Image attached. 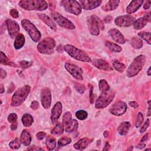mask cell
Returning a JSON list of instances; mask_svg holds the SVG:
<instances>
[{
    "mask_svg": "<svg viewBox=\"0 0 151 151\" xmlns=\"http://www.w3.org/2000/svg\"><path fill=\"white\" fill-rule=\"evenodd\" d=\"M41 101L42 107L48 109L51 104V93L48 88H44L41 91Z\"/></svg>",
    "mask_w": 151,
    "mask_h": 151,
    "instance_id": "2e32d148",
    "label": "cell"
},
{
    "mask_svg": "<svg viewBox=\"0 0 151 151\" xmlns=\"http://www.w3.org/2000/svg\"><path fill=\"white\" fill-rule=\"evenodd\" d=\"M76 117L81 120H85L87 118L88 116V114L87 112L85 110H78L76 112Z\"/></svg>",
    "mask_w": 151,
    "mask_h": 151,
    "instance_id": "f35d334b",
    "label": "cell"
},
{
    "mask_svg": "<svg viewBox=\"0 0 151 151\" xmlns=\"http://www.w3.org/2000/svg\"><path fill=\"white\" fill-rule=\"evenodd\" d=\"M60 4L67 12L75 15H78L81 12V6L77 1L64 0L60 2Z\"/></svg>",
    "mask_w": 151,
    "mask_h": 151,
    "instance_id": "30bf717a",
    "label": "cell"
},
{
    "mask_svg": "<svg viewBox=\"0 0 151 151\" xmlns=\"http://www.w3.org/2000/svg\"><path fill=\"white\" fill-rule=\"evenodd\" d=\"M149 124H150L149 119H147L146 120V122H145V123L143 124V125L140 127V133H143V132H145V131L146 130V129H147V127H149Z\"/></svg>",
    "mask_w": 151,
    "mask_h": 151,
    "instance_id": "ee69618b",
    "label": "cell"
},
{
    "mask_svg": "<svg viewBox=\"0 0 151 151\" xmlns=\"http://www.w3.org/2000/svg\"><path fill=\"white\" fill-rule=\"evenodd\" d=\"M21 142L19 139L15 138L9 143V146L12 149H18L21 146Z\"/></svg>",
    "mask_w": 151,
    "mask_h": 151,
    "instance_id": "ab89813d",
    "label": "cell"
},
{
    "mask_svg": "<svg viewBox=\"0 0 151 151\" xmlns=\"http://www.w3.org/2000/svg\"><path fill=\"white\" fill-rule=\"evenodd\" d=\"M75 88L76 90L79 93H83L85 91V87L83 85H77L75 86Z\"/></svg>",
    "mask_w": 151,
    "mask_h": 151,
    "instance_id": "bcb514c9",
    "label": "cell"
},
{
    "mask_svg": "<svg viewBox=\"0 0 151 151\" xmlns=\"http://www.w3.org/2000/svg\"><path fill=\"white\" fill-rule=\"evenodd\" d=\"M11 16L14 18H17L19 17V13L16 9H11L9 11Z\"/></svg>",
    "mask_w": 151,
    "mask_h": 151,
    "instance_id": "f6af8a7d",
    "label": "cell"
},
{
    "mask_svg": "<svg viewBox=\"0 0 151 151\" xmlns=\"http://www.w3.org/2000/svg\"><path fill=\"white\" fill-rule=\"evenodd\" d=\"M131 45L135 49H139L143 46V41L140 38L133 37L130 41Z\"/></svg>",
    "mask_w": 151,
    "mask_h": 151,
    "instance_id": "d6a6232c",
    "label": "cell"
},
{
    "mask_svg": "<svg viewBox=\"0 0 151 151\" xmlns=\"http://www.w3.org/2000/svg\"><path fill=\"white\" fill-rule=\"evenodd\" d=\"M62 113V104L60 101H57L53 106L51 113V120L53 124L57 122Z\"/></svg>",
    "mask_w": 151,
    "mask_h": 151,
    "instance_id": "e0dca14e",
    "label": "cell"
},
{
    "mask_svg": "<svg viewBox=\"0 0 151 151\" xmlns=\"http://www.w3.org/2000/svg\"><path fill=\"white\" fill-rule=\"evenodd\" d=\"M1 63L4 65H9L14 67H18L17 64L9 60L2 51H1Z\"/></svg>",
    "mask_w": 151,
    "mask_h": 151,
    "instance_id": "f1b7e54d",
    "label": "cell"
},
{
    "mask_svg": "<svg viewBox=\"0 0 151 151\" xmlns=\"http://www.w3.org/2000/svg\"><path fill=\"white\" fill-rule=\"evenodd\" d=\"M150 4H151V1L149 0V1H147L145 2V3L143 5V8L145 9H149L150 6Z\"/></svg>",
    "mask_w": 151,
    "mask_h": 151,
    "instance_id": "f907efd6",
    "label": "cell"
},
{
    "mask_svg": "<svg viewBox=\"0 0 151 151\" xmlns=\"http://www.w3.org/2000/svg\"><path fill=\"white\" fill-rule=\"evenodd\" d=\"M127 110V104L122 101L116 102L110 109V112L113 115L119 116L123 114Z\"/></svg>",
    "mask_w": 151,
    "mask_h": 151,
    "instance_id": "9a60e30c",
    "label": "cell"
},
{
    "mask_svg": "<svg viewBox=\"0 0 151 151\" xmlns=\"http://www.w3.org/2000/svg\"><path fill=\"white\" fill-rule=\"evenodd\" d=\"M46 136V133L44 132H40L38 133H37L36 134V137L37 138V139L41 140H42Z\"/></svg>",
    "mask_w": 151,
    "mask_h": 151,
    "instance_id": "7dc6e473",
    "label": "cell"
},
{
    "mask_svg": "<svg viewBox=\"0 0 151 151\" xmlns=\"http://www.w3.org/2000/svg\"><path fill=\"white\" fill-rule=\"evenodd\" d=\"M21 121L22 123V124L25 127H29L32 125V124L34 122V119L32 116L28 114V113H25L24 114L21 119Z\"/></svg>",
    "mask_w": 151,
    "mask_h": 151,
    "instance_id": "f546056e",
    "label": "cell"
},
{
    "mask_svg": "<svg viewBox=\"0 0 151 151\" xmlns=\"http://www.w3.org/2000/svg\"><path fill=\"white\" fill-rule=\"evenodd\" d=\"M64 126L63 123H58L55 125L54 129L51 130V134L54 135L61 134L64 132Z\"/></svg>",
    "mask_w": 151,
    "mask_h": 151,
    "instance_id": "e575fe53",
    "label": "cell"
},
{
    "mask_svg": "<svg viewBox=\"0 0 151 151\" xmlns=\"http://www.w3.org/2000/svg\"><path fill=\"white\" fill-rule=\"evenodd\" d=\"M115 96L113 91H107L102 92L96 100L95 107L97 109H101L106 107L113 100Z\"/></svg>",
    "mask_w": 151,
    "mask_h": 151,
    "instance_id": "52a82bcc",
    "label": "cell"
},
{
    "mask_svg": "<svg viewBox=\"0 0 151 151\" xmlns=\"http://www.w3.org/2000/svg\"><path fill=\"white\" fill-rule=\"evenodd\" d=\"M93 139L87 137H83L80 139L77 143L74 145V148L77 150H83L86 148L88 145L91 142Z\"/></svg>",
    "mask_w": 151,
    "mask_h": 151,
    "instance_id": "603a6c76",
    "label": "cell"
},
{
    "mask_svg": "<svg viewBox=\"0 0 151 151\" xmlns=\"http://www.w3.org/2000/svg\"><path fill=\"white\" fill-rule=\"evenodd\" d=\"M130 126V124L129 122H123L121 123L117 128L118 133L122 136L126 135L129 132Z\"/></svg>",
    "mask_w": 151,
    "mask_h": 151,
    "instance_id": "4316f807",
    "label": "cell"
},
{
    "mask_svg": "<svg viewBox=\"0 0 151 151\" xmlns=\"http://www.w3.org/2000/svg\"><path fill=\"white\" fill-rule=\"evenodd\" d=\"M108 135H109V133H108V132H107V131H105V132H104V133H103V136H104V137L105 138H107V137H108Z\"/></svg>",
    "mask_w": 151,
    "mask_h": 151,
    "instance_id": "91938a15",
    "label": "cell"
},
{
    "mask_svg": "<svg viewBox=\"0 0 151 151\" xmlns=\"http://www.w3.org/2000/svg\"><path fill=\"white\" fill-rule=\"evenodd\" d=\"M25 44V37L23 34H19L15 39L14 47L16 50L21 48Z\"/></svg>",
    "mask_w": 151,
    "mask_h": 151,
    "instance_id": "83f0119b",
    "label": "cell"
},
{
    "mask_svg": "<svg viewBox=\"0 0 151 151\" xmlns=\"http://www.w3.org/2000/svg\"><path fill=\"white\" fill-rule=\"evenodd\" d=\"M31 108L33 110H36L39 107V103L38 101H33L31 104V106H30Z\"/></svg>",
    "mask_w": 151,
    "mask_h": 151,
    "instance_id": "c3c4849f",
    "label": "cell"
},
{
    "mask_svg": "<svg viewBox=\"0 0 151 151\" xmlns=\"http://www.w3.org/2000/svg\"><path fill=\"white\" fill-rule=\"evenodd\" d=\"M71 117L72 114L70 111L65 112L63 117V124L67 133L74 132L78 128V122Z\"/></svg>",
    "mask_w": 151,
    "mask_h": 151,
    "instance_id": "9c48e42d",
    "label": "cell"
},
{
    "mask_svg": "<svg viewBox=\"0 0 151 151\" xmlns=\"http://www.w3.org/2000/svg\"><path fill=\"white\" fill-rule=\"evenodd\" d=\"M99 90L102 92H106L110 90V86L107 82L104 80H100L99 83Z\"/></svg>",
    "mask_w": 151,
    "mask_h": 151,
    "instance_id": "d590c367",
    "label": "cell"
},
{
    "mask_svg": "<svg viewBox=\"0 0 151 151\" xmlns=\"http://www.w3.org/2000/svg\"><path fill=\"white\" fill-rule=\"evenodd\" d=\"M108 33L113 38V40L116 42L121 44L125 43L126 40L123 35L118 29L116 28H112L109 31Z\"/></svg>",
    "mask_w": 151,
    "mask_h": 151,
    "instance_id": "ffe728a7",
    "label": "cell"
},
{
    "mask_svg": "<svg viewBox=\"0 0 151 151\" xmlns=\"http://www.w3.org/2000/svg\"><path fill=\"white\" fill-rule=\"evenodd\" d=\"M81 8L85 10H92L99 7L102 3L101 0H81L80 1Z\"/></svg>",
    "mask_w": 151,
    "mask_h": 151,
    "instance_id": "ac0fdd59",
    "label": "cell"
},
{
    "mask_svg": "<svg viewBox=\"0 0 151 151\" xmlns=\"http://www.w3.org/2000/svg\"><path fill=\"white\" fill-rule=\"evenodd\" d=\"M135 21V18L130 15H124L116 17L114 23L116 25L121 27H127L132 25Z\"/></svg>",
    "mask_w": 151,
    "mask_h": 151,
    "instance_id": "4fadbf2b",
    "label": "cell"
},
{
    "mask_svg": "<svg viewBox=\"0 0 151 151\" xmlns=\"http://www.w3.org/2000/svg\"><path fill=\"white\" fill-rule=\"evenodd\" d=\"M33 64V62L31 61H21L19 62V65L24 69H26L28 68L29 67H30Z\"/></svg>",
    "mask_w": 151,
    "mask_h": 151,
    "instance_id": "60d3db41",
    "label": "cell"
},
{
    "mask_svg": "<svg viewBox=\"0 0 151 151\" xmlns=\"http://www.w3.org/2000/svg\"><path fill=\"white\" fill-rule=\"evenodd\" d=\"M6 77V72L1 68V79L5 78Z\"/></svg>",
    "mask_w": 151,
    "mask_h": 151,
    "instance_id": "f5cc1de1",
    "label": "cell"
},
{
    "mask_svg": "<svg viewBox=\"0 0 151 151\" xmlns=\"http://www.w3.org/2000/svg\"><path fill=\"white\" fill-rule=\"evenodd\" d=\"M51 16L53 20L61 27L69 29H73L75 28V25L70 20L63 17L58 12H53L51 14Z\"/></svg>",
    "mask_w": 151,
    "mask_h": 151,
    "instance_id": "8fae6325",
    "label": "cell"
},
{
    "mask_svg": "<svg viewBox=\"0 0 151 151\" xmlns=\"http://www.w3.org/2000/svg\"><path fill=\"white\" fill-rule=\"evenodd\" d=\"M146 61V57L145 55L141 54L137 56L129 66L126 75L128 77H133L136 76L143 68Z\"/></svg>",
    "mask_w": 151,
    "mask_h": 151,
    "instance_id": "3957f363",
    "label": "cell"
},
{
    "mask_svg": "<svg viewBox=\"0 0 151 151\" xmlns=\"http://www.w3.org/2000/svg\"><path fill=\"white\" fill-rule=\"evenodd\" d=\"M150 67H149V68H148V70H147V75L148 76H150V74H151V73H150Z\"/></svg>",
    "mask_w": 151,
    "mask_h": 151,
    "instance_id": "6125c7cd",
    "label": "cell"
},
{
    "mask_svg": "<svg viewBox=\"0 0 151 151\" xmlns=\"http://www.w3.org/2000/svg\"><path fill=\"white\" fill-rule=\"evenodd\" d=\"M38 16L39 18L47 25L50 27L53 30H56L57 29V25L54 22V21L47 15L45 14H41L39 13L38 14Z\"/></svg>",
    "mask_w": 151,
    "mask_h": 151,
    "instance_id": "cb8c5ba5",
    "label": "cell"
},
{
    "mask_svg": "<svg viewBox=\"0 0 151 151\" xmlns=\"http://www.w3.org/2000/svg\"><path fill=\"white\" fill-rule=\"evenodd\" d=\"M120 1H109L104 6H102V9L105 11H110L116 9L119 5Z\"/></svg>",
    "mask_w": 151,
    "mask_h": 151,
    "instance_id": "484cf974",
    "label": "cell"
},
{
    "mask_svg": "<svg viewBox=\"0 0 151 151\" xmlns=\"http://www.w3.org/2000/svg\"><path fill=\"white\" fill-rule=\"evenodd\" d=\"M143 122V114H142V113L139 112V113H138V114H137V121H136V124H135L136 127H137V128L139 127L142 125Z\"/></svg>",
    "mask_w": 151,
    "mask_h": 151,
    "instance_id": "b9f144b4",
    "label": "cell"
},
{
    "mask_svg": "<svg viewBox=\"0 0 151 151\" xmlns=\"http://www.w3.org/2000/svg\"><path fill=\"white\" fill-rule=\"evenodd\" d=\"M19 6L27 11H44L48 8V4L44 0H22Z\"/></svg>",
    "mask_w": 151,
    "mask_h": 151,
    "instance_id": "6da1fadb",
    "label": "cell"
},
{
    "mask_svg": "<svg viewBox=\"0 0 151 151\" xmlns=\"http://www.w3.org/2000/svg\"><path fill=\"white\" fill-rule=\"evenodd\" d=\"M113 68L118 72L120 73H122L124 71L125 68H126V65L125 64H124L122 63L119 62L118 60H115L113 61Z\"/></svg>",
    "mask_w": 151,
    "mask_h": 151,
    "instance_id": "836d02e7",
    "label": "cell"
},
{
    "mask_svg": "<svg viewBox=\"0 0 151 151\" xmlns=\"http://www.w3.org/2000/svg\"><path fill=\"white\" fill-rule=\"evenodd\" d=\"M88 27L90 34L93 35H98L100 29L104 28L103 21L96 15H93L88 20Z\"/></svg>",
    "mask_w": 151,
    "mask_h": 151,
    "instance_id": "ba28073f",
    "label": "cell"
},
{
    "mask_svg": "<svg viewBox=\"0 0 151 151\" xmlns=\"http://www.w3.org/2000/svg\"><path fill=\"white\" fill-rule=\"evenodd\" d=\"M90 101L91 104L93 103V87L92 86H90Z\"/></svg>",
    "mask_w": 151,
    "mask_h": 151,
    "instance_id": "816d5d0a",
    "label": "cell"
},
{
    "mask_svg": "<svg viewBox=\"0 0 151 151\" xmlns=\"http://www.w3.org/2000/svg\"><path fill=\"white\" fill-rule=\"evenodd\" d=\"M71 139L70 137H63L58 139L57 144H58V146L61 147V146H64L70 144L71 143Z\"/></svg>",
    "mask_w": 151,
    "mask_h": 151,
    "instance_id": "74e56055",
    "label": "cell"
},
{
    "mask_svg": "<svg viewBox=\"0 0 151 151\" xmlns=\"http://www.w3.org/2000/svg\"><path fill=\"white\" fill-rule=\"evenodd\" d=\"M129 105L131 107H132V108H133V109H137V108L139 107V104H138L137 102L134 101H129Z\"/></svg>",
    "mask_w": 151,
    "mask_h": 151,
    "instance_id": "681fc988",
    "label": "cell"
},
{
    "mask_svg": "<svg viewBox=\"0 0 151 151\" xmlns=\"http://www.w3.org/2000/svg\"><path fill=\"white\" fill-rule=\"evenodd\" d=\"M64 67L74 78L78 80H83V70L80 67L73 64L65 63Z\"/></svg>",
    "mask_w": 151,
    "mask_h": 151,
    "instance_id": "7c38bea8",
    "label": "cell"
},
{
    "mask_svg": "<svg viewBox=\"0 0 151 151\" xmlns=\"http://www.w3.org/2000/svg\"><path fill=\"white\" fill-rule=\"evenodd\" d=\"M5 91V88H4V86L2 84H1V88H0V93L2 94Z\"/></svg>",
    "mask_w": 151,
    "mask_h": 151,
    "instance_id": "680465c9",
    "label": "cell"
},
{
    "mask_svg": "<svg viewBox=\"0 0 151 151\" xmlns=\"http://www.w3.org/2000/svg\"><path fill=\"white\" fill-rule=\"evenodd\" d=\"M55 41L51 37H47L37 45V50L41 54H51L54 52Z\"/></svg>",
    "mask_w": 151,
    "mask_h": 151,
    "instance_id": "8992f818",
    "label": "cell"
},
{
    "mask_svg": "<svg viewBox=\"0 0 151 151\" xmlns=\"http://www.w3.org/2000/svg\"><path fill=\"white\" fill-rule=\"evenodd\" d=\"M150 13L146 14L143 17L138 18L137 20H135L133 23V27L135 29H140L145 27L148 22L150 21Z\"/></svg>",
    "mask_w": 151,
    "mask_h": 151,
    "instance_id": "d6986e66",
    "label": "cell"
},
{
    "mask_svg": "<svg viewBox=\"0 0 151 151\" xmlns=\"http://www.w3.org/2000/svg\"><path fill=\"white\" fill-rule=\"evenodd\" d=\"M148 103V105H149V107H148V111H147V116H150V100H148L147 101Z\"/></svg>",
    "mask_w": 151,
    "mask_h": 151,
    "instance_id": "9f6ffc18",
    "label": "cell"
},
{
    "mask_svg": "<svg viewBox=\"0 0 151 151\" xmlns=\"http://www.w3.org/2000/svg\"><path fill=\"white\" fill-rule=\"evenodd\" d=\"M20 141L24 146L29 145L31 142V136L28 131L27 130H22L20 136Z\"/></svg>",
    "mask_w": 151,
    "mask_h": 151,
    "instance_id": "d4e9b609",
    "label": "cell"
},
{
    "mask_svg": "<svg viewBox=\"0 0 151 151\" xmlns=\"http://www.w3.org/2000/svg\"><path fill=\"white\" fill-rule=\"evenodd\" d=\"M64 50L70 56L76 60L86 63L91 62V58L87 53L74 45L67 44L64 45Z\"/></svg>",
    "mask_w": 151,
    "mask_h": 151,
    "instance_id": "7a4b0ae2",
    "label": "cell"
},
{
    "mask_svg": "<svg viewBox=\"0 0 151 151\" xmlns=\"http://www.w3.org/2000/svg\"><path fill=\"white\" fill-rule=\"evenodd\" d=\"M45 145H46V146H47V148L48 150H52L54 149L56 146L55 139L52 137L48 136L47 138Z\"/></svg>",
    "mask_w": 151,
    "mask_h": 151,
    "instance_id": "1f68e13d",
    "label": "cell"
},
{
    "mask_svg": "<svg viewBox=\"0 0 151 151\" xmlns=\"http://www.w3.org/2000/svg\"><path fill=\"white\" fill-rule=\"evenodd\" d=\"M105 45L112 52H119L122 50V48L120 45L111 42L106 41L105 43Z\"/></svg>",
    "mask_w": 151,
    "mask_h": 151,
    "instance_id": "4dcf8cb0",
    "label": "cell"
},
{
    "mask_svg": "<svg viewBox=\"0 0 151 151\" xmlns=\"http://www.w3.org/2000/svg\"><path fill=\"white\" fill-rule=\"evenodd\" d=\"M145 146H146V145L145 143H143L142 142H141L140 144H139L136 146V148L139 149H142L144 148L145 147Z\"/></svg>",
    "mask_w": 151,
    "mask_h": 151,
    "instance_id": "db71d44e",
    "label": "cell"
},
{
    "mask_svg": "<svg viewBox=\"0 0 151 151\" xmlns=\"http://www.w3.org/2000/svg\"><path fill=\"white\" fill-rule=\"evenodd\" d=\"M21 25L28 32L32 41L37 42L40 40L41 38V33L31 21L27 19H24L21 21Z\"/></svg>",
    "mask_w": 151,
    "mask_h": 151,
    "instance_id": "5b68a950",
    "label": "cell"
},
{
    "mask_svg": "<svg viewBox=\"0 0 151 151\" xmlns=\"http://www.w3.org/2000/svg\"><path fill=\"white\" fill-rule=\"evenodd\" d=\"M138 35L143 39L145 41L147 42V44H151V35H150V32H140L138 33Z\"/></svg>",
    "mask_w": 151,
    "mask_h": 151,
    "instance_id": "8d00e7d4",
    "label": "cell"
},
{
    "mask_svg": "<svg viewBox=\"0 0 151 151\" xmlns=\"http://www.w3.org/2000/svg\"><path fill=\"white\" fill-rule=\"evenodd\" d=\"M147 139H148V133H146V134H145L142 137V138L141 140H140V142H143L146 141Z\"/></svg>",
    "mask_w": 151,
    "mask_h": 151,
    "instance_id": "11a10c76",
    "label": "cell"
},
{
    "mask_svg": "<svg viewBox=\"0 0 151 151\" xmlns=\"http://www.w3.org/2000/svg\"><path fill=\"white\" fill-rule=\"evenodd\" d=\"M107 147V150H109V144L108 143H106V145H105V147L103 149V150H104Z\"/></svg>",
    "mask_w": 151,
    "mask_h": 151,
    "instance_id": "94428289",
    "label": "cell"
},
{
    "mask_svg": "<svg viewBox=\"0 0 151 151\" xmlns=\"http://www.w3.org/2000/svg\"><path fill=\"white\" fill-rule=\"evenodd\" d=\"M143 3V1L142 0H136L131 1L126 8V12L128 14H132L135 12L142 6Z\"/></svg>",
    "mask_w": 151,
    "mask_h": 151,
    "instance_id": "7402d4cb",
    "label": "cell"
},
{
    "mask_svg": "<svg viewBox=\"0 0 151 151\" xmlns=\"http://www.w3.org/2000/svg\"><path fill=\"white\" fill-rule=\"evenodd\" d=\"M92 64L99 70L104 71H112L113 68L106 61L102 59H94L91 60Z\"/></svg>",
    "mask_w": 151,
    "mask_h": 151,
    "instance_id": "44dd1931",
    "label": "cell"
},
{
    "mask_svg": "<svg viewBox=\"0 0 151 151\" xmlns=\"http://www.w3.org/2000/svg\"><path fill=\"white\" fill-rule=\"evenodd\" d=\"M31 87L28 85H25L19 88L12 97L11 105L13 107H18L21 105L28 96Z\"/></svg>",
    "mask_w": 151,
    "mask_h": 151,
    "instance_id": "277c9868",
    "label": "cell"
},
{
    "mask_svg": "<svg viewBox=\"0 0 151 151\" xmlns=\"http://www.w3.org/2000/svg\"><path fill=\"white\" fill-rule=\"evenodd\" d=\"M17 116L14 113H11L8 116V121L11 123H15L17 121Z\"/></svg>",
    "mask_w": 151,
    "mask_h": 151,
    "instance_id": "7bdbcfd3",
    "label": "cell"
},
{
    "mask_svg": "<svg viewBox=\"0 0 151 151\" xmlns=\"http://www.w3.org/2000/svg\"><path fill=\"white\" fill-rule=\"evenodd\" d=\"M17 123L16 122L12 123V124L11 125V129L12 130L17 129Z\"/></svg>",
    "mask_w": 151,
    "mask_h": 151,
    "instance_id": "6f0895ef",
    "label": "cell"
},
{
    "mask_svg": "<svg viewBox=\"0 0 151 151\" xmlns=\"http://www.w3.org/2000/svg\"><path fill=\"white\" fill-rule=\"evenodd\" d=\"M6 24L9 35L11 38L15 39L19 32V26L18 24L14 20L7 19L6 21Z\"/></svg>",
    "mask_w": 151,
    "mask_h": 151,
    "instance_id": "5bb4252c",
    "label": "cell"
}]
</instances>
